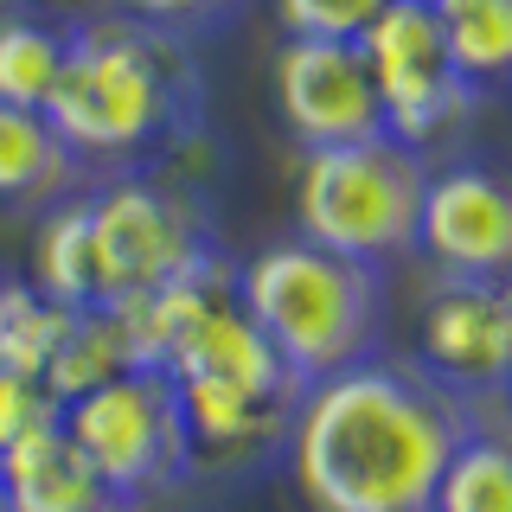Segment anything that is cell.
Instances as JSON below:
<instances>
[{
    "instance_id": "6da1fadb",
    "label": "cell",
    "mask_w": 512,
    "mask_h": 512,
    "mask_svg": "<svg viewBox=\"0 0 512 512\" xmlns=\"http://www.w3.org/2000/svg\"><path fill=\"white\" fill-rule=\"evenodd\" d=\"M461 429V397L378 352L301 391L282 455L308 512H429Z\"/></svg>"
},
{
    "instance_id": "7a4b0ae2",
    "label": "cell",
    "mask_w": 512,
    "mask_h": 512,
    "mask_svg": "<svg viewBox=\"0 0 512 512\" xmlns=\"http://www.w3.org/2000/svg\"><path fill=\"white\" fill-rule=\"evenodd\" d=\"M45 122L77 154V167L148 173L205 122V77L192 45L128 20V13H71L64 64L45 96Z\"/></svg>"
},
{
    "instance_id": "3957f363",
    "label": "cell",
    "mask_w": 512,
    "mask_h": 512,
    "mask_svg": "<svg viewBox=\"0 0 512 512\" xmlns=\"http://www.w3.org/2000/svg\"><path fill=\"white\" fill-rule=\"evenodd\" d=\"M237 308L301 384L384 352V269L346 263L308 237H282L237 263Z\"/></svg>"
},
{
    "instance_id": "277c9868",
    "label": "cell",
    "mask_w": 512,
    "mask_h": 512,
    "mask_svg": "<svg viewBox=\"0 0 512 512\" xmlns=\"http://www.w3.org/2000/svg\"><path fill=\"white\" fill-rule=\"evenodd\" d=\"M160 378L180 397L199 468H224V461H250L263 448H276L288 436L301 391H308L276 359V346L256 333V320L237 308V288L173 340Z\"/></svg>"
},
{
    "instance_id": "5b68a950",
    "label": "cell",
    "mask_w": 512,
    "mask_h": 512,
    "mask_svg": "<svg viewBox=\"0 0 512 512\" xmlns=\"http://www.w3.org/2000/svg\"><path fill=\"white\" fill-rule=\"evenodd\" d=\"M429 160L391 135L346 141V148L301 154L295 224L301 237L346 263L391 269L416 256V212H423Z\"/></svg>"
},
{
    "instance_id": "8992f818",
    "label": "cell",
    "mask_w": 512,
    "mask_h": 512,
    "mask_svg": "<svg viewBox=\"0 0 512 512\" xmlns=\"http://www.w3.org/2000/svg\"><path fill=\"white\" fill-rule=\"evenodd\" d=\"M90 250H96V308L135 301L192 276L218 256L212 212L199 192L167 173H109L90 192Z\"/></svg>"
},
{
    "instance_id": "52a82bcc",
    "label": "cell",
    "mask_w": 512,
    "mask_h": 512,
    "mask_svg": "<svg viewBox=\"0 0 512 512\" xmlns=\"http://www.w3.org/2000/svg\"><path fill=\"white\" fill-rule=\"evenodd\" d=\"M64 436L84 448V461L103 474L109 500L122 512H141L167 493H180L199 461H192V436H186V416L180 397L160 372H122L96 391L71 397L58 410Z\"/></svg>"
},
{
    "instance_id": "ba28073f",
    "label": "cell",
    "mask_w": 512,
    "mask_h": 512,
    "mask_svg": "<svg viewBox=\"0 0 512 512\" xmlns=\"http://www.w3.org/2000/svg\"><path fill=\"white\" fill-rule=\"evenodd\" d=\"M352 45H359L365 71H372L384 135L416 148V154H429L480 103V90L455 71V58L442 45L436 7H423V0H391Z\"/></svg>"
},
{
    "instance_id": "9c48e42d",
    "label": "cell",
    "mask_w": 512,
    "mask_h": 512,
    "mask_svg": "<svg viewBox=\"0 0 512 512\" xmlns=\"http://www.w3.org/2000/svg\"><path fill=\"white\" fill-rule=\"evenodd\" d=\"M416 372L461 404H493L512 378V282L429 276L416 308Z\"/></svg>"
},
{
    "instance_id": "30bf717a",
    "label": "cell",
    "mask_w": 512,
    "mask_h": 512,
    "mask_svg": "<svg viewBox=\"0 0 512 512\" xmlns=\"http://www.w3.org/2000/svg\"><path fill=\"white\" fill-rule=\"evenodd\" d=\"M416 256L429 276L512 282V173L487 160L429 167L423 212H416Z\"/></svg>"
},
{
    "instance_id": "8fae6325",
    "label": "cell",
    "mask_w": 512,
    "mask_h": 512,
    "mask_svg": "<svg viewBox=\"0 0 512 512\" xmlns=\"http://www.w3.org/2000/svg\"><path fill=\"white\" fill-rule=\"evenodd\" d=\"M276 116L301 154L384 135V109L359 45L346 39H282L276 52Z\"/></svg>"
},
{
    "instance_id": "7c38bea8",
    "label": "cell",
    "mask_w": 512,
    "mask_h": 512,
    "mask_svg": "<svg viewBox=\"0 0 512 512\" xmlns=\"http://www.w3.org/2000/svg\"><path fill=\"white\" fill-rule=\"evenodd\" d=\"M0 506L7 512H122L109 500L103 474L84 461V448L64 436V423L32 429L13 448H0Z\"/></svg>"
},
{
    "instance_id": "4fadbf2b",
    "label": "cell",
    "mask_w": 512,
    "mask_h": 512,
    "mask_svg": "<svg viewBox=\"0 0 512 512\" xmlns=\"http://www.w3.org/2000/svg\"><path fill=\"white\" fill-rule=\"evenodd\" d=\"M429 512H512V410L500 397L468 404V429L436 480Z\"/></svg>"
},
{
    "instance_id": "5bb4252c",
    "label": "cell",
    "mask_w": 512,
    "mask_h": 512,
    "mask_svg": "<svg viewBox=\"0 0 512 512\" xmlns=\"http://www.w3.org/2000/svg\"><path fill=\"white\" fill-rule=\"evenodd\" d=\"M32 288L58 308H96V250H90V192H64L32 224Z\"/></svg>"
},
{
    "instance_id": "9a60e30c",
    "label": "cell",
    "mask_w": 512,
    "mask_h": 512,
    "mask_svg": "<svg viewBox=\"0 0 512 512\" xmlns=\"http://www.w3.org/2000/svg\"><path fill=\"white\" fill-rule=\"evenodd\" d=\"M77 154L58 141L45 109H7L0 103V205H52L77 186Z\"/></svg>"
},
{
    "instance_id": "2e32d148",
    "label": "cell",
    "mask_w": 512,
    "mask_h": 512,
    "mask_svg": "<svg viewBox=\"0 0 512 512\" xmlns=\"http://www.w3.org/2000/svg\"><path fill=\"white\" fill-rule=\"evenodd\" d=\"M122 372H135L122 314L116 308H77L64 346L52 352V365H45V391H52L58 404H71V397H84V391H96V384H109Z\"/></svg>"
},
{
    "instance_id": "e0dca14e",
    "label": "cell",
    "mask_w": 512,
    "mask_h": 512,
    "mask_svg": "<svg viewBox=\"0 0 512 512\" xmlns=\"http://www.w3.org/2000/svg\"><path fill=\"white\" fill-rule=\"evenodd\" d=\"M64 64V20H45L39 7L0 13V103L7 109H45Z\"/></svg>"
},
{
    "instance_id": "ac0fdd59",
    "label": "cell",
    "mask_w": 512,
    "mask_h": 512,
    "mask_svg": "<svg viewBox=\"0 0 512 512\" xmlns=\"http://www.w3.org/2000/svg\"><path fill=\"white\" fill-rule=\"evenodd\" d=\"M436 26L474 90L512 84V0H436Z\"/></svg>"
},
{
    "instance_id": "d6986e66",
    "label": "cell",
    "mask_w": 512,
    "mask_h": 512,
    "mask_svg": "<svg viewBox=\"0 0 512 512\" xmlns=\"http://www.w3.org/2000/svg\"><path fill=\"white\" fill-rule=\"evenodd\" d=\"M77 308H58L45 301L32 282H0V372H20L45 384V365L64 346Z\"/></svg>"
},
{
    "instance_id": "ffe728a7",
    "label": "cell",
    "mask_w": 512,
    "mask_h": 512,
    "mask_svg": "<svg viewBox=\"0 0 512 512\" xmlns=\"http://www.w3.org/2000/svg\"><path fill=\"white\" fill-rule=\"evenodd\" d=\"M116 13L167 32V39H180V45H199V39L231 32L250 13V0H116Z\"/></svg>"
},
{
    "instance_id": "44dd1931",
    "label": "cell",
    "mask_w": 512,
    "mask_h": 512,
    "mask_svg": "<svg viewBox=\"0 0 512 512\" xmlns=\"http://www.w3.org/2000/svg\"><path fill=\"white\" fill-rule=\"evenodd\" d=\"M391 0H276L282 39H359Z\"/></svg>"
},
{
    "instance_id": "7402d4cb",
    "label": "cell",
    "mask_w": 512,
    "mask_h": 512,
    "mask_svg": "<svg viewBox=\"0 0 512 512\" xmlns=\"http://www.w3.org/2000/svg\"><path fill=\"white\" fill-rule=\"evenodd\" d=\"M58 397L45 391L39 378H20V372H0V448H13L32 429H52L58 423Z\"/></svg>"
},
{
    "instance_id": "603a6c76",
    "label": "cell",
    "mask_w": 512,
    "mask_h": 512,
    "mask_svg": "<svg viewBox=\"0 0 512 512\" xmlns=\"http://www.w3.org/2000/svg\"><path fill=\"white\" fill-rule=\"evenodd\" d=\"M500 404H506V410H512V378H506V397H500Z\"/></svg>"
},
{
    "instance_id": "cb8c5ba5",
    "label": "cell",
    "mask_w": 512,
    "mask_h": 512,
    "mask_svg": "<svg viewBox=\"0 0 512 512\" xmlns=\"http://www.w3.org/2000/svg\"><path fill=\"white\" fill-rule=\"evenodd\" d=\"M423 7H436V0H423Z\"/></svg>"
},
{
    "instance_id": "d4e9b609",
    "label": "cell",
    "mask_w": 512,
    "mask_h": 512,
    "mask_svg": "<svg viewBox=\"0 0 512 512\" xmlns=\"http://www.w3.org/2000/svg\"><path fill=\"white\" fill-rule=\"evenodd\" d=\"M0 512H7V506H0Z\"/></svg>"
}]
</instances>
